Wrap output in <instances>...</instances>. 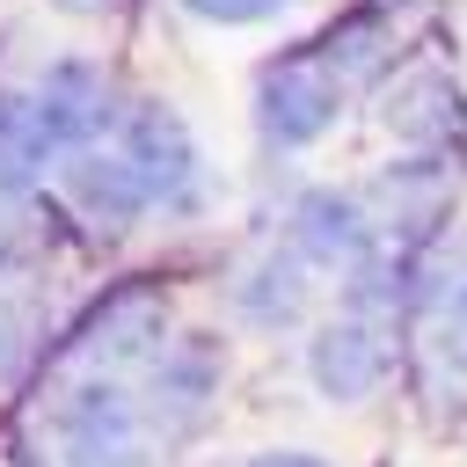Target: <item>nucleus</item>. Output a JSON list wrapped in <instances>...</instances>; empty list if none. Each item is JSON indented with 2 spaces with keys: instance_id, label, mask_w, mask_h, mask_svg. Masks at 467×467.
Here are the masks:
<instances>
[{
  "instance_id": "nucleus-1",
  "label": "nucleus",
  "mask_w": 467,
  "mask_h": 467,
  "mask_svg": "<svg viewBox=\"0 0 467 467\" xmlns=\"http://www.w3.org/2000/svg\"><path fill=\"white\" fill-rule=\"evenodd\" d=\"M328 109H336V80L314 73V66H277L263 80V117H270L277 139H314L328 124Z\"/></svg>"
},
{
  "instance_id": "nucleus-2",
  "label": "nucleus",
  "mask_w": 467,
  "mask_h": 467,
  "mask_svg": "<svg viewBox=\"0 0 467 467\" xmlns=\"http://www.w3.org/2000/svg\"><path fill=\"white\" fill-rule=\"evenodd\" d=\"M314 379L328 387V394H365L372 379H379V350H372V336L365 328H321V343H314Z\"/></svg>"
},
{
  "instance_id": "nucleus-3",
  "label": "nucleus",
  "mask_w": 467,
  "mask_h": 467,
  "mask_svg": "<svg viewBox=\"0 0 467 467\" xmlns=\"http://www.w3.org/2000/svg\"><path fill=\"white\" fill-rule=\"evenodd\" d=\"M139 139H146L153 182H190V139H182V124H168V117H146V124H139Z\"/></svg>"
},
{
  "instance_id": "nucleus-4",
  "label": "nucleus",
  "mask_w": 467,
  "mask_h": 467,
  "mask_svg": "<svg viewBox=\"0 0 467 467\" xmlns=\"http://www.w3.org/2000/svg\"><path fill=\"white\" fill-rule=\"evenodd\" d=\"M306 226H314V248H328V255L358 248V212L336 204V197H314V204H306Z\"/></svg>"
},
{
  "instance_id": "nucleus-5",
  "label": "nucleus",
  "mask_w": 467,
  "mask_h": 467,
  "mask_svg": "<svg viewBox=\"0 0 467 467\" xmlns=\"http://www.w3.org/2000/svg\"><path fill=\"white\" fill-rule=\"evenodd\" d=\"M445 102H452V95H445V80H416V88H409V117H394V124H401V131H416V139H431V131H445V117H438Z\"/></svg>"
},
{
  "instance_id": "nucleus-6",
  "label": "nucleus",
  "mask_w": 467,
  "mask_h": 467,
  "mask_svg": "<svg viewBox=\"0 0 467 467\" xmlns=\"http://www.w3.org/2000/svg\"><path fill=\"white\" fill-rule=\"evenodd\" d=\"M438 343H445V358H452V365H467V285H460V299L445 306V328H438Z\"/></svg>"
},
{
  "instance_id": "nucleus-7",
  "label": "nucleus",
  "mask_w": 467,
  "mask_h": 467,
  "mask_svg": "<svg viewBox=\"0 0 467 467\" xmlns=\"http://www.w3.org/2000/svg\"><path fill=\"white\" fill-rule=\"evenodd\" d=\"M263 467H314V460H299V452H277V460H263Z\"/></svg>"
}]
</instances>
